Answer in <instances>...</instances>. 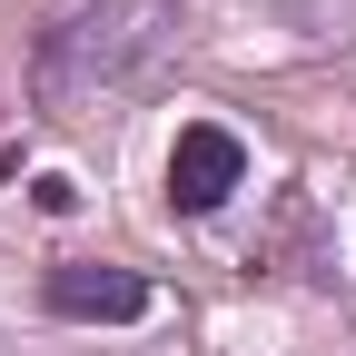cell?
I'll use <instances>...</instances> for the list:
<instances>
[{"instance_id": "2", "label": "cell", "mask_w": 356, "mask_h": 356, "mask_svg": "<svg viewBox=\"0 0 356 356\" xmlns=\"http://www.w3.org/2000/svg\"><path fill=\"white\" fill-rule=\"evenodd\" d=\"M238 188H248V149H238V129L188 119V129H178V149H168V208H178V218H218Z\"/></svg>"}, {"instance_id": "1", "label": "cell", "mask_w": 356, "mask_h": 356, "mask_svg": "<svg viewBox=\"0 0 356 356\" xmlns=\"http://www.w3.org/2000/svg\"><path fill=\"white\" fill-rule=\"evenodd\" d=\"M168 60H178V0H79L40 30L30 99L50 119H89L109 99H139Z\"/></svg>"}, {"instance_id": "3", "label": "cell", "mask_w": 356, "mask_h": 356, "mask_svg": "<svg viewBox=\"0 0 356 356\" xmlns=\"http://www.w3.org/2000/svg\"><path fill=\"white\" fill-rule=\"evenodd\" d=\"M40 297H50V317H70V327H129V317H149V277L139 267H109V257H60L50 277H40Z\"/></svg>"}]
</instances>
